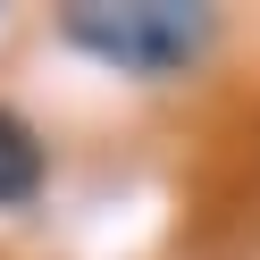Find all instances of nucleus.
Listing matches in <instances>:
<instances>
[{
	"label": "nucleus",
	"instance_id": "obj_2",
	"mask_svg": "<svg viewBox=\"0 0 260 260\" xmlns=\"http://www.w3.org/2000/svg\"><path fill=\"white\" fill-rule=\"evenodd\" d=\"M42 135L17 118V109H0V210H17V202H34L42 193Z\"/></svg>",
	"mask_w": 260,
	"mask_h": 260
},
{
	"label": "nucleus",
	"instance_id": "obj_1",
	"mask_svg": "<svg viewBox=\"0 0 260 260\" xmlns=\"http://www.w3.org/2000/svg\"><path fill=\"white\" fill-rule=\"evenodd\" d=\"M68 42H84L92 59L135 68V76H176L210 42V9H185V0H126V9L84 0V9H68Z\"/></svg>",
	"mask_w": 260,
	"mask_h": 260
}]
</instances>
